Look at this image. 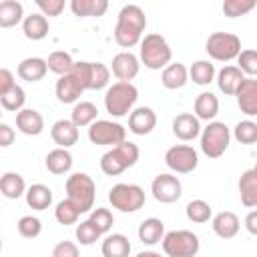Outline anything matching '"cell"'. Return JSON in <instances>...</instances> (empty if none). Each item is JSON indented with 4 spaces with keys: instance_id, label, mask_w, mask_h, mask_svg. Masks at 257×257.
I'll return each mask as SVG.
<instances>
[{
    "instance_id": "cell-14",
    "label": "cell",
    "mask_w": 257,
    "mask_h": 257,
    "mask_svg": "<svg viewBox=\"0 0 257 257\" xmlns=\"http://www.w3.org/2000/svg\"><path fill=\"white\" fill-rule=\"evenodd\" d=\"M110 68H112V74L118 78V82H131L139 74L141 60L133 52H118L114 54Z\"/></svg>"
},
{
    "instance_id": "cell-32",
    "label": "cell",
    "mask_w": 257,
    "mask_h": 257,
    "mask_svg": "<svg viewBox=\"0 0 257 257\" xmlns=\"http://www.w3.org/2000/svg\"><path fill=\"white\" fill-rule=\"evenodd\" d=\"M0 191L6 199H20L22 195H26V183H24V177L18 175V173H4L2 179H0Z\"/></svg>"
},
{
    "instance_id": "cell-16",
    "label": "cell",
    "mask_w": 257,
    "mask_h": 257,
    "mask_svg": "<svg viewBox=\"0 0 257 257\" xmlns=\"http://www.w3.org/2000/svg\"><path fill=\"white\" fill-rule=\"evenodd\" d=\"M237 104L243 114L247 116H257V78H245L235 92Z\"/></svg>"
},
{
    "instance_id": "cell-33",
    "label": "cell",
    "mask_w": 257,
    "mask_h": 257,
    "mask_svg": "<svg viewBox=\"0 0 257 257\" xmlns=\"http://www.w3.org/2000/svg\"><path fill=\"white\" fill-rule=\"evenodd\" d=\"M18 22H24V8L18 0H4L0 2V26L12 28Z\"/></svg>"
},
{
    "instance_id": "cell-27",
    "label": "cell",
    "mask_w": 257,
    "mask_h": 257,
    "mask_svg": "<svg viewBox=\"0 0 257 257\" xmlns=\"http://www.w3.org/2000/svg\"><path fill=\"white\" fill-rule=\"evenodd\" d=\"M24 197H26V205L34 211H44L52 205V191H50V187H46L42 183L30 185Z\"/></svg>"
},
{
    "instance_id": "cell-50",
    "label": "cell",
    "mask_w": 257,
    "mask_h": 257,
    "mask_svg": "<svg viewBox=\"0 0 257 257\" xmlns=\"http://www.w3.org/2000/svg\"><path fill=\"white\" fill-rule=\"evenodd\" d=\"M12 141H14V128L10 126V124H6V122H2L0 124V147H10L12 145Z\"/></svg>"
},
{
    "instance_id": "cell-31",
    "label": "cell",
    "mask_w": 257,
    "mask_h": 257,
    "mask_svg": "<svg viewBox=\"0 0 257 257\" xmlns=\"http://www.w3.org/2000/svg\"><path fill=\"white\" fill-rule=\"evenodd\" d=\"M48 30H50V26H48V18L44 14H30L22 22V32L28 40H42V38H46Z\"/></svg>"
},
{
    "instance_id": "cell-18",
    "label": "cell",
    "mask_w": 257,
    "mask_h": 257,
    "mask_svg": "<svg viewBox=\"0 0 257 257\" xmlns=\"http://www.w3.org/2000/svg\"><path fill=\"white\" fill-rule=\"evenodd\" d=\"M16 128L22 135L36 137L44 131V118L36 108H22L20 112H16Z\"/></svg>"
},
{
    "instance_id": "cell-8",
    "label": "cell",
    "mask_w": 257,
    "mask_h": 257,
    "mask_svg": "<svg viewBox=\"0 0 257 257\" xmlns=\"http://www.w3.org/2000/svg\"><path fill=\"white\" fill-rule=\"evenodd\" d=\"M205 50L213 60L229 62L241 54V40L231 32H213L205 42Z\"/></svg>"
},
{
    "instance_id": "cell-44",
    "label": "cell",
    "mask_w": 257,
    "mask_h": 257,
    "mask_svg": "<svg viewBox=\"0 0 257 257\" xmlns=\"http://www.w3.org/2000/svg\"><path fill=\"white\" fill-rule=\"evenodd\" d=\"M74 235H76V241H78L80 245H92V243H96V241L100 239L98 229H96V227H94V225H92L88 219L76 225Z\"/></svg>"
},
{
    "instance_id": "cell-22",
    "label": "cell",
    "mask_w": 257,
    "mask_h": 257,
    "mask_svg": "<svg viewBox=\"0 0 257 257\" xmlns=\"http://www.w3.org/2000/svg\"><path fill=\"white\" fill-rule=\"evenodd\" d=\"M16 72H18V76H20L22 80H26V82H38V80H42V78L46 76L48 64H46L44 58L28 56V58H24V60L18 64Z\"/></svg>"
},
{
    "instance_id": "cell-47",
    "label": "cell",
    "mask_w": 257,
    "mask_h": 257,
    "mask_svg": "<svg viewBox=\"0 0 257 257\" xmlns=\"http://www.w3.org/2000/svg\"><path fill=\"white\" fill-rule=\"evenodd\" d=\"M36 6L44 16H60L64 10V0H36Z\"/></svg>"
},
{
    "instance_id": "cell-17",
    "label": "cell",
    "mask_w": 257,
    "mask_h": 257,
    "mask_svg": "<svg viewBox=\"0 0 257 257\" xmlns=\"http://www.w3.org/2000/svg\"><path fill=\"white\" fill-rule=\"evenodd\" d=\"M173 135L181 141H193L201 135L199 118L191 112H181L173 118Z\"/></svg>"
},
{
    "instance_id": "cell-5",
    "label": "cell",
    "mask_w": 257,
    "mask_h": 257,
    "mask_svg": "<svg viewBox=\"0 0 257 257\" xmlns=\"http://www.w3.org/2000/svg\"><path fill=\"white\" fill-rule=\"evenodd\" d=\"M66 193L80 213H86L94 207V197H96V185L86 173H74L66 179Z\"/></svg>"
},
{
    "instance_id": "cell-41",
    "label": "cell",
    "mask_w": 257,
    "mask_h": 257,
    "mask_svg": "<svg viewBox=\"0 0 257 257\" xmlns=\"http://www.w3.org/2000/svg\"><path fill=\"white\" fill-rule=\"evenodd\" d=\"M24 100H26V94H24L22 86H18V84L10 92L0 96V102H2L4 110H10V112H20L24 108Z\"/></svg>"
},
{
    "instance_id": "cell-37",
    "label": "cell",
    "mask_w": 257,
    "mask_h": 257,
    "mask_svg": "<svg viewBox=\"0 0 257 257\" xmlns=\"http://www.w3.org/2000/svg\"><path fill=\"white\" fill-rule=\"evenodd\" d=\"M189 76H191V80L195 84L207 86V84H211L215 80V66L209 60H197L189 68Z\"/></svg>"
},
{
    "instance_id": "cell-15",
    "label": "cell",
    "mask_w": 257,
    "mask_h": 257,
    "mask_svg": "<svg viewBox=\"0 0 257 257\" xmlns=\"http://www.w3.org/2000/svg\"><path fill=\"white\" fill-rule=\"evenodd\" d=\"M155 126H157V114L151 106H139L128 114V131L133 135L145 137L153 133Z\"/></svg>"
},
{
    "instance_id": "cell-36",
    "label": "cell",
    "mask_w": 257,
    "mask_h": 257,
    "mask_svg": "<svg viewBox=\"0 0 257 257\" xmlns=\"http://www.w3.org/2000/svg\"><path fill=\"white\" fill-rule=\"evenodd\" d=\"M46 64H48V70H50V72H54V74H58V76H64V74H70V72H72V68H74L76 62L72 60V56H70L68 52H64V50H54V52L48 54Z\"/></svg>"
},
{
    "instance_id": "cell-25",
    "label": "cell",
    "mask_w": 257,
    "mask_h": 257,
    "mask_svg": "<svg viewBox=\"0 0 257 257\" xmlns=\"http://www.w3.org/2000/svg\"><path fill=\"white\" fill-rule=\"evenodd\" d=\"M102 257H128L131 255V241L122 233H112L104 237L100 245Z\"/></svg>"
},
{
    "instance_id": "cell-10",
    "label": "cell",
    "mask_w": 257,
    "mask_h": 257,
    "mask_svg": "<svg viewBox=\"0 0 257 257\" xmlns=\"http://www.w3.org/2000/svg\"><path fill=\"white\" fill-rule=\"evenodd\" d=\"M84 90H100L110 80V70L102 62H76L70 72Z\"/></svg>"
},
{
    "instance_id": "cell-6",
    "label": "cell",
    "mask_w": 257,
    "mask_h": 257,
    "mask_svg": "<svg viewBox=\"0 0 257 257\" xmlns=\"http://www.w3.org/2000/svg\"><path fill=\"white\" fill-rule=\"evenodd\" d=\"M161 245H163V251L167 257H195L201 247L199 237L187 229H177V231L165 233Z\"/></svg>"
},
{
    "instance_id": "cell-3",
    "label": "cell",
    "mask_w": 257,
    "mask_h": 257,
    "mask_svg": "<svg viewBox=\"0 0 257 257\" xmlns=\"http://www.w3.org/2000/svg\"><path fill=\"white\" fill-rule=\"evenodd\" d=\"M139 147L131 141H124L116 147H112L110 151H106L102 157H100V169L104 175L108 177H116L120 173H124L126 169H131L137 161H139Z\"/></svg>"
},
{
    "instance_id": "cell-51",
    "label": "cell",
    "mask_w": 257,
    "mask_h": 257,
    "mask_svg": "<svg viewBox=\"0 0 257 257\" xmlns=\"http://www.w3.org/2000/svg\"><path fill=\"white\" fill-rule=\"evenodd\" d=\"M245 229L257 237V209L255 211H249L247 217H245Z\"/></svg>"
},
{
    "instance_id": "cell-13",
    "label": "cell",
    "mask_w": 257,
    "mask_h": 257,
    "mask_svg": "<svg viewBox=\"0 0 257 257\" xmlns=\"http://www.w3.org/2000/svg\"><path fill=\"white\" fill-rule=\"evenodd\" d=\"M151 191L159 203H175L183 195V185H181L179 177H175L171 173H161L153 179Z\"/></svg>"
},
{
    "instance_id": "cell-40",
    "label": "cell",
    "mask_w": 257,
    "mask_h": 257,
    "mask_svg": "<svg viewBox=\"0 0 257 257\" xmlns=\"http://www.w3.org/2000/svg\"><path fill=\"white\" fill-rule=\"evenodd\" d=\"M233 137L241 145H253L257 143V122L253 120H239L233 128Z\"/></svg>"
},
{
    "instance_id": "cell-43",
    "label": "cell",
    "mask_w": 257,
    "mask_h": 257,
    "mask_svg": "<svg viewBox=\"0 0 257 257\" xmlns=\"http://www.w3.org/2000/svg\"><path fill=\"white\" fill-rule=\"evenodd\" d=\"M88 221L98 229L100 235H104V233L110 231V227H112V223H114V217H112V213H110L108 209H104V207H96V209L90 211Z\"/></svg>"
},
{
    "instance_id": "cell-24",
    "label": "cell",
    "mask_w": 257,
    "mask_h": 257,
    "mask_svg": "<svg viewBox=\"0 0 257 257\" xmlns=\"http://www.w3.org/2000/svg\"><path fill=\"white\" fill-rule=\"evenodd\" d=\"M239 197L245 207H257V171L249 169L239 177Z\"/></svg>"
},
{
    "instance_id": "cell-38",
    "label": "cell",
    "mask_w": 257,
    "mask_h": 257,
    "mask_svg": "<svg viewBox=\"0 0 257 257\" xmlns=\"http://www.w3.org/2000/svg\"><path fill=\"white\" fill-rule=\"evenodd\" d=\"M185 213H187V219H189L191 223H207V221L211 219V215H213L211 205H209L207 201H203V199H193V201L187 205Z\"/></svg>"
},
{
    "instance_id": "cell-28",
    "label": "cell",
    "mask_w": 257,
    "mask_h": 257,
    "mask_svg": "<svg viewBox=\"0 0 257 257\" xmlns=\"http://www.w3.org/2000/svg\"><path fill=\"white\" fill-rule=\"evenodd\" d=\"M139 239L145 243V245H157L163 241L165 237V225L161 219L157 217H149L145 219L141 225H139V231H137Z\"/></svg>"
},
{
    "instance_id": "cell-2",
    "label": "cell",
    "mask_w": 257,
    "mask_h": 257,
    "mask_svg": "<svg viewBox=\"0 0 257 257\" xmlns=\"http://www.w3.org/2000/svg\"><path fill=\"white\" fill-rule=\"evenodd\" d=\"M139 58L141 62L151 68V70H165L169 64H171V58H173V50L169 46V42L153 32V34H145V38L141 40V52H139Z\"/></svg>"
},
{
    "instance_id": "cell-9",
    "label": "cell",
    "mask_w": 257,
    "mask_h": 257,
    "mask_svg": "<svg viewBox=\"0 0 257 257\" xmlns=\"http://www.w3.org/2000/svg\"><path fill=\"white\" fill-rule=\"evenodd\" d=\"M108 201L122 213H135L145 205V191L133 183H116L108 191Z\"/></svg>"
},
{
    "instance_id": "cell-26",
    "label": "cell",
    "mask_w": 257,
    "mask_h": 257,
    "mask_svg": "<svg viewBox=\"0 0 257 257\" xmlns=\"http://www.w3.org/2000/svg\"><path fill=\"white\" fill-rule=\"evenodd\" d=\"M187 80H189V70H187V66H185L183 62H173V64H169V66L163 70V74H161V82H163V86L169 88V90L183 88V86L187 84Z\"/></svg>"
},
{
    "instance_id": "cell-48",
    "label": "cell",
    "mask_w": 257,
    "mask_h": 257,
    "mask_svg": "<svg viewBox=\"0 0 257 257\" xmlns=\"http://www.w3.org/2000/svg\"><path fill=\"white\" fill-rule=\"evenodd\" d=\"M52 257H80V251H78L76 243H72V241H60V243L54 245Z\"/></svg>"
},
{
    "instance_id": "cell-1",
    "label": "cell",
    "mask_w": 257,
    "mask_h": 257,
    "mask_svg": "<svg viewBox=\"0 0 257 257\" xmlns=\"http://www.w3.org/2000/svg\"><path fill=\"white\" fill-rule=\"evenodd\" d=\"M147 28L145 10L139 4H124L118 12L114 26V40L122 48H133L143 40V32Z\"/></svg>"
},
{
    "instance_id": "cell-11",
    "label": "cell",
    "mask_w": 257,
    "mask_h": 257,
    "mask_svg": "<svg viewBox=\"0 0 257 257\" xmlns=\"http://www.w3.org/2000/svg\"><path fill=\"white\" fill-rule=\"evenodd\" d=\"M88 139L92 145L116 147L126 141V128L112 120H94L88 126Z\"/></svg>"
},
{
    "instance_id": "cell-34",
    "label": "cell",
    "mask_w": 257,
    "mask_h": 257,
    "mask_svg": "<svg viewBox=\"0 0 257 257\" xmlns=\"http://www.w3.org/2000/svg\"><path fill=\"white\" fill-rule=\"evenodd\" d=\"M70 10L78 18L102 16L108 10V2L106 0H72L70 2Z\"/></svg>"
},
{
    "instance_id": "cell-12",
    "label": "cell",
    "mask_w": 257,
    "mask_h": 257,
    "mask_svg": "<svg viewBox=\"0 0 257 257\" xmlns=\"http://www.w3.org/2000/svg\"><path fill=\"white\" fill-rule=\"evenodd\" d=\"M165 163L173 173L187 175L199 165V155L191 145H175L165 153Z\"/></svg>"
},
{
    "instance_id": "cell-19",
    "label": "cell",
    "mask_w": 257,
    "mask_h": 257,
    "mask_svg": "<svg viewBox=\"0 0 257 257\" xmlns=\"http://www.w3.org/2000/svg\"><path fill=\"white\" fill-rule=\"evenodd\" d=\"M50 137L60 149H68V147L76 145V141H78V126L68 118H60L52 124Z\"/></svg>"
},
{
    "instance_id": "cell-39",
    "label": "cell",
    "mask_w": 257,
    "mask_h": 257,
    "mask_svg": "<svg viewBox=\"0 0 257 257\" xmlns=\"http://www.w3.org/2000/svg\"><path fill=\"white\" fill-rule=\"evenodd\" d=\"M54 217H56V221H58L60 225H74V223L78 221V217H80V209H78L70 199H64V201H60V203L56 205Z\"/></svg>"
},
{
    "instance_id": "cell-52",
    "label": "cell",
    "mask_w": 257,
    "mask_h": 257,
    "mask_svg": "<svg viewBox=\"0 0 257 257\" xmlns=\"http://www.w3.org/2000/svg\"><path fill=\"white\" fill-rule=\"evenodd\" d=\"M137 257H161V253H157V251H141Z\"/></svg>"
},
{
    "instance_id": "cell-7",
    "label": "cell",
    "mask_w": 257,
    "mask_h": 257,
    "mask_svg": "<svg viewBox=\"0 0 257 257\" xmlns=\"http://www.w3.org/2000/svg\"><path fill=\"white\" fill-rule=\"evenodd\" d=\"M231 141V131L225 122L213 120L201 131V151L209 159H219L227 149Z\"/></svg>"
},
{
    "instance_id": "cell-49",
    "label": "cell",
    "mask_w": 257,
    "mask_h": 257,
    "mask_svg": "<svg viewBox=\"0 0 257 257\" xmlns=\"http://www.w3.org/2000/svg\"><path fill=\"white\" fill-rule=\"evenodd\" d=\"M14 86H16L14 74H12L8 68H0V96L6 94V92H10Z\"/></svg>"
},
{
    "instance_id": "cell-4",
    "label": "cell",
    "mask_w": 257,
    "mask_h": 257,
    "mask_svg": "<svg viewBox=\"0 0 257 257\" xmlns=\"http://www.w3.org/2000/svg\"><path fill=\"white\" fill-rule=\"evenodd\" d=\"M137 98H139V90L133 82H114L104 92L106 112L112 116H124L133 112L131 108L135 106Z\"/></svg>"
},
{
    "instance_id": "cell-29",
    "label": "cell",
    "mask_w": 257,
    "mask_h": 257,
    "mask_svg": "<svg viewBox=\"0 0 257 257\" xmlns=\"http://www.w3.org/2000/svg\"><path fill=\"white\" fill-rule=\"evenodd\" d=\"M217 112H219V98L213 92L205 90V92H201L195 98V116L199 120H207V122L211 120L213 122V118L217 116Z\"/></svg>"
},
{
    "instance_id": "cell-30",
    "label": "cell",
    "mask_w": 257,
    "mask_h": 257,
    "mask_svg": "<svg viewBox=\"0 0 257 257\" xmlns=\"http://www.w3.org/2000/svg\"><path fill=\"white\" fill-rule=\"evenodd\" d=\"M44 165H46V169H48L52 175H64V173H68V171L72 169V155L68 153V149L56 147V149H52V151L46 155Z\"/></svg>"
},
{
    "instance_id": "cell-46",
    "label": "cell",
    "mask_w": 257,
    "mask_h": 257,
    "mask_svg": "<svg viewBox=\"0 0 257 257\" xmlns=\"http://www.w3.org/2000/svg\"><path fill=\"white\" fill-rule=\"evenodd\" d=\"M237 64L243 74H249L251 78L257 76V50H253V48L241 50V54L237 56Z\"/></svg>"
},
{
    "instance_id": "cell-53",
    "label": "cell",
    "mask_w": 257,
    "mask_h": 257,
    "mask_svg": "<svg viewBox=\"0 0 257 257\" xmlns=\"http://www.w3.org/2000/svg\"><path fill=\"white\" fill-rule=\"evenodd\" d=\"M253 169H255V171H257V163H255V167H253Z\"/></svg>"
},
{
    "instance_id": "cell-23",
    "label": "cell",
    "mask_w": 257,
    "mask_h": 257,
    "mask_svg": "<svg viewBox=\"0 0 257 257\" xmlns=\"http://www.w3.org/2000/svg\"><path fill=\"white\" fill-rule=\"evenodd\" d=\"M243 80H245L243 72L239 70V66H233V64H227V66H223L217 72V86L227 96H233L239 90V86H241Z\"/></svg>"
},
{
    "instance_id": "cell-45",
    "label": "cell",
    "mask_w": 257,
    "mask_h": 257,
    "mask_svg": "<svg viewBox=\"0 0 257 257\" xmlns=\"http://www.w3.org/2000/svg\"><path fill=\"white\" fill-rule=\"evenodd\" d=\"M16 227H18V233H20L22 237H26V239H34V237H38L40 231H42L40 219H38V217H32V215L20 217V221H18Z\"/></svg>"
},
{
    "instance_id": "cell-21",
    "label": "cell",
    "mask_w": 257,
    "mask_h": 257,
    "mask_svg": "<svg viewBox=\"0 0 257 257\" xmlns=\"http://www.w3.org/2000/svg\"><path fill=\"white\" fill-rule=\"evenodd\" d=\"M54 92H56V98L62 102V104H72L80 98V94L84 92L82 84L72 76V74H64L56 80V86H54Z\"/></svg>"
},
{
    "instance_id": "cell-20",
    "label": "cell",
    "mask_w": 257,
    "mask_h": 257,
    "mask_svg": "<svg viewBox=\"0 0 257 257\" xmlns=\"http://www.w3.org/2000/svg\"><path fill=\"white\" fill-rule=\"evenodd\" d=\"M211 227H213V231H215L217 237H221V239H233L239 233V229H241V221H239V217L233 211H221V213H217L213 217Z\"/></svg>"
},
{
    "instance_id": "cell-42",
    "label": "cell",
    "mask_w": 257,
    "mask_h": 257,
    "mask_svg": "<svg viewBox=\"0 0 257 257\" xmlns=\"http://www.w3.org/2000/svg\"><path fill=\"white\" fill-rule=\"evenodd\" d=\"M257 6L255 0H225L223 2V14L229 18H239L251 12Z\"/></svg>"
},
{
    "instance_id": "cell-35",
    "label": "cell",
    "mask_w": 257,
    "mask_h": 257,
    "mask_svg": "<svg viewBox=\"0 0 257 257\" xmlns=\"http://www.w3.org/2000/svg\"><path fill=\"white\" fill-rule=\"evenodd\" d=\"M96 114H98V108L88 102V100H80L74 104L72 112H70V120L80 128V126H90L94 120H96Z\"/></svg>"
}]
</instances>
